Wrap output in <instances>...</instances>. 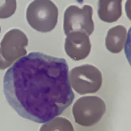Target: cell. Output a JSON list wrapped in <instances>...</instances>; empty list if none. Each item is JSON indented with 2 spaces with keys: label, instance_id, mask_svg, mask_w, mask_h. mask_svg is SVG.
Returning a JSON list of instances; mask_svg holds the SVG:
<instances>
[{
  "label": "cell",
  "instance_id": "obj_1",
  "mask_svg": "<svg viewBox=\"0 0 131 131\" xmlns=\"http://www.w3.org/2000/svg\"><path fill=\"white\" fill-rule=\"evenodd\" d=\"M3 92L19 116L38 123L61 114L74 98L66 60L40 52L19 59L6 71Z\"/></svg>",
  "mask_w": 131,
  "mask_h": 131
},
{
  "label": "cell",
  "instance_id": "obj_2",
  "mask_svg": "<svg viewBox=\"0 0 131 131\" xmlns=\"http://www.w3.org/2000/svg\"><path fill=\"white\" fill-rule=\"evenodd\" d=\"M58 9L51 0H34L28 6L26 19L29 25L41 32L51 31L58 21Z\"/></svg>",
  "mask_w": 131,
  "mask_h": 131
},
{
  "label": "cell",
  "instance_id": "obj_3",
  "mask_svg": "<svg viewBox=\"0 0 131 131\" xmlns=\"http://www.w3.org/2000/svg\"><path fill=\"white\" fill-rule=\"evenodd\" d=\"M28 39L24 32L13 29L6 32L0 44V70L7 68L27 54Z\"/></svg>",
  "mask_w": 131,
  "mask_h": 131
},
{
  "label": "cell",
  "instance_id": "obj_4",
  "mask_svg": "<svg viewBox=\"0 0 131 131\" xmlns=\"http://www.w3.org/2000/svg\"><path fill=\"white\" fill-rule=\"evenodd\" d=\"M106 110L104 101L95 96H86L79 99L74 104L72 113L75 122L85 127L99 122Z\"/></svg>",
  "mask_w": 131,
  "mask_h": 131
},
{
  "label": "cell",
  "instance_id": "obj_5",
  "mask_svg": "<svg viewBox=\"0 0 131 131\" xmlns=\"http://www.w3.org/2000/svg\"><path fill=\"white\" fill-rule=\"evenodd\" d=\"M70 77L73 89L81 95L95 93L102 85L101 72L91 65L73 68L70 72Z\"/></svg>",
  "mask_w": 131,
  "mask_h": 131
},
{
  "label": "cell",
  "instance_id": "obj_6",
  "mask_svg": "<svg viewBox=\"0 0 131 131\" xmlns=\"http://www.w3.org/2000/svg\"><path fill=\"white\" fill-rule=\"evenodd\" d=\"M93 9L85 5L81 9L77 6H69L64 12L63 29L66 35L72 32L80 31L91 35L94 30L92 19Z\"/></svg>",
  "mask_w": 131,
  "mask_h": 131
},
{
  "label": "cell",
  "instance_id": "obj_7",
  "mask_svg": "<svg viewBox=\"0 0 131 131\" xmlns=\"http://www.w3.org/2000/svg\"><path fill=\"white\" fill-rule=\"evenodd\" d=\"M66 36L65 50L71 58L74 60H80L88 56L91 44L89 37L85 32L74 31Z\"/></svg>",
  "mask_w": 131,
  "mask_h": 131
},
{
  "label": "cell",
  "instance_id": "obj_8",
  "mask_svg": "<svg viewBox=\"0 0 131 131\" xmlns=\"http://www.w3.org/2000/svg\"><path fill=\"white\" fill-rule=\"evenodd\" d=\"M122 0H99L97 13L100 18L106 23L116 21L122 15Z\"/></svg>",
  "mask_w": 131,
  "mask_h": 131
},
{
  "label": "cell",
  "instance_id": "obj_9",
  "mask_svg": "<svg viewBox=\"0 0 131 131\" xmlns=\"http://www.w3.org/2000/svg\"><path fill=\"white\" fill-rule=\"evenodd\" d=\"M40 131H74L71 123L67 119L59 117L43 124Z\"/></svg>",
  "mask_w": 131,
  "mask_h": 131
},
{
  "label": "cell",
  "instance_id": "obj_10",
  "mask_svg": "<svg viewBox=\"0 0 131 131\" xmlns=\"http://www.w3.org/2000/svg\"><path fill=\"white\" fill-rule=\"evenodd\" d=\"M16 0H0V18L12 16L16 9Z\"/></svg>",
  "mask_w": 131,
  "mask_h": 131
},
{
  "label": "cell",
  "instance_id": "obj_11",
  "mask_svg": "<svg viewBox=\"0 0 131 131\" xmlns=\"http://www.w3.org/2000/svg\"><path fill=\"white\" fill-rule=\"evenodd\" d=\"M124 53L125 57L131 66V27L128 31L126 40L125 43Z\"/></svg>",
  "mask_w": 131,
  "mask_h": 131
},
{
  "label": "cell",
  "instance_id": "obj_12",
  "mask_svg": "<svg viewBox=\"0 0 131 131\" xmlns=\"http://www.w3.org/2000/svg\"><path fill=\"white\" fill-rule=\"evenodd\" d=\"M0 32H1V26H0Z\"/></svg>",
  "mask_w": 131,
  "mask_h": 131
}]
</instances>
